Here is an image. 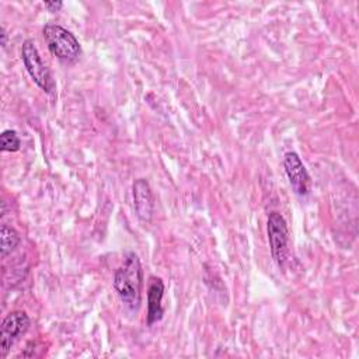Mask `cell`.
<instances>
[{
    "label": "cell",
    "instance_id": "cell-4",
    "mask_svg": "<svg viewBox=\"0 0 359 359\" xmlns=\"http://www.w3.org/2000/svg\"><path fill=\"white\" fill-rule=\"evenodd\" d=\"M21 59L32 81L45 93H52L55 84L52 76L41 59L38 48L32 39H27L21 46Z\"/></svg>",
    "mask_w": 359,
    "mask_h": 359
},
{
    "label": "cell",
    "instance_id": "cell-5",
    "mask_svg": "<svg viewBox=\"0 0 359 359\" xmlns=\"http://www.w3.org/2000/svg\"><path fill=\"white\" fill-rule=\"evenodd\" d=\"M29 317L25 311L15 310L7 314L1 323L0 332V356L6 358L11 351V346L29 327Z\"/></svg>",
    "mask_w": 359,
    "mask_h": 359
},
{
    "label": "cell",
    "instance_id": "cell-12",
    "mask_svg": "<svg viewBox=\"0 0 359 359\" xmlns=\"http://www.w3.org/2000/svg\"><path fill=\"white\" fill-rule=\"evenodd\" d=\"M1 46L4 48L6 45H7V32H6V29L4 28H1Z\"/></svg>",
    "mask_w": 359,
    "mask_h": 359
},
{
    "label": "cell",
    "instance_id": "cell-6",
    "mask_svg": "<svg viewBox=\"0 0 359 359\" xmlns=\"http://www.w3.org/2000/svg\"><path fill=\"white\" fill-rule=\"evenodd\" d=\"M283 167L294 194L299 196H307L311 189V178L299 154L287 151L283 157Z\"/></svg>",
    "mask_w": 359,
    "mask_h": 359
},
{
    "label": "cell",
    "instance_id": "cell-8",
    "mask_svg": "<svg viewBox=\"0 0 359 359\" xmlns=\"http://www.w3.org/2000/svg\"><path fill=\"white\" fill-rule=\"evenodd\" d=\"M163 294L164 283L160 278L151 276L147 287V324L153 325L163 317Z\"/></svg>",
    "mask_w": 359,
    "mask_h": 359
},
{
    "label": "cell",
    "instance_id": "cell-10",
    "mask_svg": "<svg viewBox=\"0 0 359 359\" xmlns=\"http://www.w3.org/2000/svg\"><path fill=\"white\" fill-rule=\"evenodd\" d=\"M21 147V139L15 130L7 129L0 135V149L1 151H17Z\"/></svg>",
    "mask_w": 359,
    "mask_h": 359
},
{
    "label": "cell",
    "instance_id": "cell-9",
    "mask_svg": "<svg viewBox=\"0 0 359 359\" xmlns=\"http://www.w3.org/2000/svg\"><path fill=\"white\" fill-rule=\"evenodd\" d=\"M21 237L15 229H13L8 224H1L0 227V248H1V257L6 258L11 251L20 244Z\"/></svg>",
    "mask_w": 359,
    "mask_h": 359
},
{
    "label": "cell",
    "instance_id": "cell-2",
    "mask_svg": "<svg viewBox=\"0 0 359 359\" xmlns=\"http://www.w3.org/2000/svg\"><path fill=\"white\" fill-rule=\"evenodd\" d=\"M43 39L49 52L60 60H74L80 52L81 46L77 38L66 28L57 24H46L42 29Z\"/></svg>",
    "mask_w": 359,
    "mask_h": 359
},
{
    "label": "cell",
    "instance_id": "cell-11",
    "mask_svg": "<svg viewBox=\"0 0 359 359\" xmlns=\"http://www.w3.org/2000/svg\"><path fill=\"white\" fill-rule=\"evenodd\" d=\"M43 6H45V8H48L49 11H59V10L62 8L63 3H62V1H45Z\"/></svg>",
    "mask_w": 359,
    "mask_h": 359
},
{
    "label": "cell",
    "instance_id": "cell-1",
    "mask_svg": "<svg viewBox=\"0 0 359 359\" xmlns=\"http://www.w3.org/2000/svg\"><path fill=\"white\" fill-rule=\"evenodd\" d=\"M143 271L139 257L129 251L114 275V289L121 302L130 309H137L142 296Z\"/></svg>",
    "mask_w": 359,
    "mask_h": 359
},
{
    "label": "cell",
    "instance_id": "cell-3",
    "mask_svg": "<svg viewBox=\"0 0 359 359\" xmlns=\"http://www.w3.org/2000/svg\"><path fill=\"white\" fill-rule=\"evenodd\" d=\"M268 241L273 261L282 268L289 254V229L286 220L279 212H271L266 223Z\"/></svg>",
    "mask_w": 359,
    "mask_h": 359
},
{
    "label": "cell",
    "instance_id": "cell-7",
    "mask_svg": "<svg viewBox=\"0 0 359 359\" xmlns=\"http://www.w3.org/2000/svg\"><path fill=\"white\" fill-rule=\"evenodd\" d=\"M132 196L137 217L142 222H150L153 215V194L149 182L144 178H139L133 182Z\"/></svg>",
    "mask_w": 359,
    "mask_h": 359
}]
</instances>
